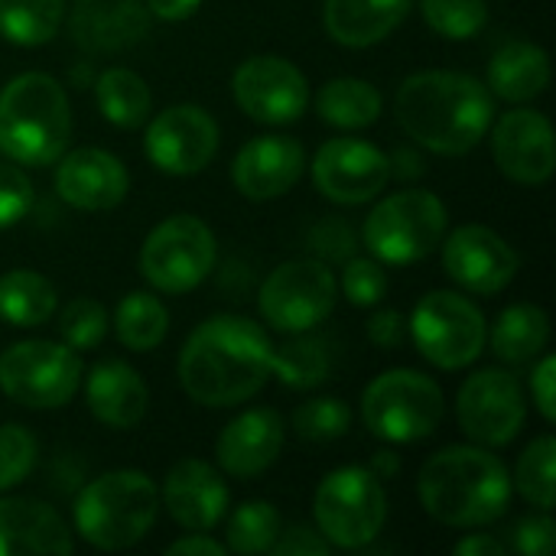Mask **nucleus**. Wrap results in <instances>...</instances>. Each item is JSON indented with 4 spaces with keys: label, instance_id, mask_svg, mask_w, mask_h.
Wrapping results in <instances>:
<instances>
[{
    "label": "nucleus",
    "instance_id": "13",
    "mask_svg": "<svg viewBox=\"0 0 556 556\" xmlns=\"http://www.w3.org/2000/svg\"><path fill=\"white\" fill-rule=\"evenodd\" d=\"M459 430L485 450L508 446L528 417L525 391L515 375L502 368H482L466 378L456 397Z\"/></svg>",
    "mask_w": 556,
    "mask_h": 556
},
{
    "label": "nucleus",
    "instance_id": "38",
    "mask_svg": "<svg viewBox=\"0 0 556 556\" xmlns=\"http://www.w3.org/2000/svg\"><path fill=\"white\" fill-rule=\"evenodd\" d=\"M59 336L75 352H91L108 336V309L91 296H75L62 306L59 316Z\"/></svg>",
    "mask_w": 556,
    "mask_h": 556
},
{
    "label": "nucleus",
    "instance_id": "14",
    "mask_svg": "<svg viewBox=\"0 0 556 556\" xmlns=\"http://www.w3.org/2000/svg\"><path fill=\"white\" fill-rule=\"evenodd\" d=\"M238 108L261 124H293L309 104L306 75L283 55H251L231 78Z\"/></svg>",
    "mask_w": 556,
    "mask_h": 556
},
{
    "label": "nucleus",
    "instance_id": "46",
    "mask_svg": "<svg viewBox=\"0 0 556 556\" xmlns=\"http://www.w3.org/2000/svg\"><path fill=\"white\" fill-rule=\"evenodd\" d=\"M404 332H407V326H404V316L397 309H378L368 319V339L375 345H381L384 352H394L404 342Z\"/></svg>",
    "mask_w": 556,
    "mask_h": 556
},
{
    "label": "nucleus",
    "instance_id": "40",
    "mask_svg": "<svg viewBox=\"0 0 556 556\" xmlns=\"http://www.w3.org/2000/svg\"><path fill=\"white\" fill-rule=\"evenodd\" d=\"M36 437L20 424L0 427V492H10L13 485L26 482L36 469Z\"/></svg>",
    "mask_w": 556,
    "mask_h": 556
},
{
    "label": "nucleus",
    "instance_id": "25",
    "mask_svg": "<svg viewBox=\"0 0 556 556\" xmlns=\"http://www.w3.org/2000/svg\"><path fill=\"white\" fill-rule=\"evenodd\" d=\"M88 410L111 430H130L147 414V384L127 362H98L85 384Z\"/></svg>",
    "mask_w": 556,
    "mask_h": 556
},
{
    "label": "nucleus",
    "instance_id": "15",
    "mask_svg": "<svg viewBox=\"0 0 556 556\" xmlns=\"http://www.w3.org/2000/svg\"><path fill=\"white\" fill-rule=\"evenodd\" d=\"M143 147L160 173L195 176L218 153V124L199 104H173L150 121Z\"/></svg>",
    "mask_w": 556,
    "mask_h": 556
},
{
    "label": "nucleus",
    "instance_id": "29",
    "mask_svg": "<svg viewBox=\"0 0 556 556\" xmlns=\"http://www.w3.org/2000/svg\"><path fill=\"white\" fill-rule=\"evenodd\" d=\"M55 287L36 270H10L0 277V319L16 329L42 326L55 316Z\"/></svg>",
    "mask_w": 556,
    "mask_h": 556
},
{
    "label": "nucleus",
    "instance_id": "32",
    "mask_svg": "<svg viewBox=\"0 0 556 556\" xmlns=\"http://www.w3.org/2000/svg\"><path fill=\"white\" fill-rule=\"evenodd\" d=\"M114 332L130 352H153L169 332V313L153 293H127L114 313Z\"/></svg>",
    "mask_w": 556,
    "mask_h": 556
},
{
    "label": "nucleus",
    "instance_id": "30",
    "mask_svg": "<svg viewBox=\"0 0 556 556\" xmlns=\"http://www.w3.org/2000/svg\"><path fill=\"white\" fill-rule=\"evenodd\" d=\"M94 98H98V111L104 114V121L121 130L140 127L153 104L147 81L130 68H104L94 81Z\"/></svg>",
    "mask_w": 556,
    "mask_h": 556
},
{
    "label": "nucleus",
    "instance_id": "33",
    "mask_svg": "<svg viewBox=\"0 0 556 556\" xmlns=\"http://www.w3.org/2000/svg\"><path fill=\"white\" fill-rule=\"evenodd\" d=\"M65 0H0V36L16 46H42L62 26Z\"/></svg>",
    "mask_w": 556,
    "mask_h": 556
},
{
    "label": "nucleus",
    "instance_id": "44",
    "mask_svg": "<svg viewBox=\"0 0 556 556\" xmlns=\"http://www.w3.org/2000/svg\"><path fill=\"white\" fill-rule=\"evenodd\" d=\"M515 547L525 556H551L554 554V521L547 518H528L515 531Z\"/></svg>",
    "mask_w": 556,
    "mask_h": 556
},
{
    "label": "nucleus",
    "instance_id": "2",
    "mask_svg": "<svg viewBox=\"0 0 556 556\" xmlns=\"http://www.w3.org/2000/svg\"><path fill=\"white\" fill-rule=\"evenodd\" d=\"M394 114L420 147L440 156H463L489 134L495 98L466 72L433 68L404 78L394 98Z\"/></svg>",
    "mask_w": 556,
    "mask_h": 556
},
{
    "label": "nucleus",
    "instance_id": "8",
    "mask_svg": "<svg viewBox=\"0 0 556 556\" xmlns=\"http://www.w3.org/2000/svg\"><path fill=\"white\" fill-rule=\"evenodd\" d=\"M319 534L342 551H365L388 518L381 479L365 466H342L329 472L313 498Z\"/></svg>",
    "mask_w": 556,
    "mask_h": 556
},
{
    "label": "nucleus",
    "instance_id": "5",
    "mask_svg": "<svg viewBox=\"0 0 556 556\" xmlns=\"http://www.w3.org/2000/svg\"><path fill=\"white\" fill-rule=\"evenodd\" d=\"M160 515V492L147 472H104L75 498V531L98 551H127L143 541Z\"/></svg>",
    "mask_w": 556,
    "mask_h": 556
},
{
    "label": "nucleus",
    "instance_id": "48",
    "mask_svg": "<svg viewBox=\"0 0 556 556\" xmlns=\"http://www.w3.org/2000/svg\"><path fill=\"white\" fill-rule=\"evenodd\" d=\"M202 0H147V10L150 16H160L166 23H179V20H189L195 10H199Z\"/></svg>",
    "mask_w": 556,
    "mask_h": 556
},
{
    "label": "nucleus",
    "instance_id": "37",
    "mask_svg": "<svg viewBox=\"0 0 556 556\" xmlns=\"http://www.w3.org/2000/svg\"><path fill=\"white\" fill-rule=\"evenodd\" d=\"M420 13L437 36L463 42V39H472L485 26L489 3L485 0H420Z\"/></svg>",
    "mask_w": 556,
    "mask_h": 556
},
{
    "label": "nucleus",
    "instance_id": "31",
    "mask_svg": "<svg viewBox=\"0 0 556 556\" xmlns=\"http://www.w3.org/2000/svg\"><path fill=\"white\" fill-rule=\"evenodd\" d=\"M316 111L332 127L358 130L381 117V91L362 78H332L323 85Z\"/></svg>",
    "mask_w": 556,
    "mask_h": 556
},
{
    "label": "nucleus",
    "instance_id": "45",
    "mask_svg": "<svg viewBox=\"0 0 556 556\" xmlns=\"http://www.w3.org/2000/svg\"><path fill=\"white\" fill-rule=\"evenodd\" d=\"M554 381H556V358L554 355H544V358H541V365H538V368H534V375H531V397H534V404H538V410H541V417H544L547 424H554L556 420Z\"/></svg>",
    "mask_w": 556,
    "mask_h": 556
},
{
    "label": "nucleus",
    "instance_id": "34",
    "mask_svg": "<svg viewBox=\"0 0 556 556\" xmlns=\"http://www.w3.org/2000/svg\"><path fill=\"white\" fill-rule=\"evenodd\" d=\"M556 440L554 437H541L534 440L521 459H518V472H515V485L518 492L541 511H554L556 495Z\"/></svg>",
    "mask_w": 556,
    "mask_h": 556
},
{
    "label": "nucleus",
    "instance_id": "26",
    "mask_svg": "<svg viewBox=\"0 0 556 556\" xmlns=\"http://www.w3.org/2000/svg\"><path fill=\"white\" fill-rule=\"evenodd\" d=\"M410 3L414 0H326L323 20L339 46L368 49L407 20Z\"/></svg>",
    "mask_w": 556,
    "mask_h": 556
},
{
    "label": "nucleus",
    "instance_id": "3",
    "mask_svg": "<svg viewBox=\"0 0 556 556\" xmlns=\"http://www.w3.org/2000/svg\"><path fill=\"white\" fill-rule=\"evenodd\" d=\"M420 505L446 528L498 521L511 502V476L485 446H446L427 459L417 479Z\"/></svg>",
    "mask_w": 556,
    "mask_h": 556
},
{
    "label": "nucleus",
    "instance_id": "7",
    "mask_svg": "<svg viewBox=\"0 0 556 556\" xmlns=\"http://www.w3.org/2000/svg\"><path fill=\"white\" fill-rule=\"evenodd\" d=\"M443 391L433 378L414 368H394L378 375L362 394L365 427L384 443L427 440L443 420Z\"/></svg>",
    "mask_w": 556,
    "mask_h": 556
},
{
    "label": "nucleus",
    "instance_id": "21",
    "mask_svg": "<svg viewBox=\"0 0 556 556\" xmlns=\"http://www.w3.org/2000/svg\"><path fill=\"white\" fill-rule=\"evenodd\" d=\"M306 169V153L293 137H254L231 166V179L244 199L267 202L287 195Z\"/></svg>",
    "mask_w": 556,
    "mask_h": 556
},
{
    "label": "nucleus",
    "instance_id": "43",
    "mask_svg": "<svg viewBox=\"0 0 556 556\" xmlns=\"http://www.w3.org/2000/svg\"><path fill=\"white\" fill-rule=\"evenodd\" d=\"M270 554H280V556H326L329 554V541L319 534V531H313V528H306V525H296V528H280V534H277V541H274V547H270Z\"/></svg>",
    "mask_w": 556,
    "mask_h": 556
},
{
    "label": "nucleus",
    "instance_id": "6",
    "mask_svg": "<svg viewBox=\"0 0 556 556\" xmlns=\"http://www.w3.org/2000/svg\"><path fill=\"white\" fill-rule=\"evenodd\" d=\"M446 238V205L427 189L381 199L365 218L362 241L381 264H417Z\"/></svg>",
    "mask_w": 556,
    "mask_h": 556
},
{
    "label": "nucleus",
    "instance_id": "11",
    "mask_svg": "<svg viewBox=\"0 0 556 556\" xmlns=\"http://www.w3.org/2000/svg\"><path fill=\"white\" fill-rule=\"evenodd\" d=\"M218 248L212 228L195 215L160 222L140 248V274L160 293H189L215 267Z\"/></svg>",
    "mask_w": 556,
    "mask_h": 556
},
{
    "label": "nucleus",
    "instance_id": "42",
    "mask_svg": "<svg viewBox=\"0 0 556 556\" xmlns=\"http://www.w3.org/2000/svg\"><path fill=\"white\" fill-rule=\"evenodd\" d=\"M33 182L20 166L0 160V231L13 228L33 208Z\"/></svg>",
    "mask_w": 556,
    "mask_h": 556
},
{
    "label": "nucleus",
    "instance_id": "18",
    "mask_svg": "<svg viewBox=\"0 0 556 556\" xmlns=\"http://www.w3.org/2000/svg\"><path fill=\"white\" fill-rule=\"evenodd\" d=\"M492 153L508 179L541 186L554 176V127L541 111L515 108L498 117L492 130Z\"/></svg>",
    "mask_w": 556,
    "mask_h": 556
},
{
    "label": "nucleus",
    "instance_id": "24",
    "mask_svg": "<svg viewBox=\"0 0 556 556\" xmlns=\"http://www.w3.org/2000/svg\"><path fill=\"white\" fill-rule=\"evenodd\" d=\"M150 29V10L140 0H78L72 36L81 49L117 52L140 42Z\"/></svg>",
    "mask_w": 556,
    "mask_h": 556
},
{
    "label": "nucleus",
    "instance_id": "16",
    "mask_svg": "<svg viewBox=\"0 0 556 556\" xmlns=\"http://www.w3.org/2000/svg\"><path fill=\"white\" fill-rule=\"evenodd\" d=\"M391 179V160L368 140L336 137L319 147L313 156L316 189L339 205L371 202Z\"/></svg>",
    "mask_w": 556,
    "mask_h": 556
},
{
    "label": "nucleus",
    "instance_id": "17",
    "mask_svg": "<svg viewBox=\"0 0 556 556\" xmlns=\"http://www.w3.org/2000/svg\"><path fill=\"white\" fill-rule=\"evenodd\" d=\"M440 244L446 277L479 296L502 293L521 267L518 251L485 225H463Z\"/></svg>",
    "mask_w": 556,
    "mask_h": 556
},
{
    "label": "nucleus",
    "instance_id": "22",
    "mask_svg": "<svg viewBox=\"0 0 556 556\" xmlns=\"http://www.w3.org/2000/svg\"><path fill=\"white\" fill-rule=\"evenodd\" d=\"M169 518L186 531H212L228 511V485L218 469L202 459H182L169 469L163 485Z\"/></svg>",
    "mask_w": 556,
    "mask_h": 556
},
{
    "label": "nucleus",
    "instance_id": "23",
    "mask_svg": "<svg viewBox=\"0 0 556 556\" xmlns=\"http://www.w3.org/2000/svg\"><path fill=\"white\" fill-rule=\"evenodd\" d=\"M62 515L36 498H0V556H72Z\"/></svg>",
    "mask_w": 556,
    "mask_h": 556
},
{
    "label": "nucleus",
    "instance_id": "39",
    "mask_svg": "<svg viewBox=\"0 0 556 556\" xmlns=\"http://www.w3.org/2000/svg\"><path fill=\"white\" fill-rule=\"evenodd\" d=\"M352 427V410L339 397H313L296 407L293 430L309 443H329L345 437Z\"/></svg>",
    "mask_w": 556,
    "mask_h": 556
},
{
    "label": "nucleus",
    "instance_id": "28",
    "mask_svg": "<svg viewBox=\"0 0 556 556\" xmlns=\"http://www.w3.org/2000/svg\"><path fill=\"white\" fill-rule=\"evenodd\" d=\"M551 342V316L534 303H515L498 313L492 329V352L508 365L534 362Z\"/></svg>",
    "mask_w": 556,
    "mask_h": 556
},
{
    "label": "nucleus",
    "instance_id": "47",
    "mask_svg": "<svg viewBox=\"0 0 556 556\" xmlns=\"http://www.w3.org/2000/svg\"><path fill=\"white\" fill-rule=\"evenodd\" d=\"M166 554L169 556H189V554L225 556L228 554V547H225V544H218V541H212V538H205V531H189V538H182V541L169 544V547H166Z\"/></svg>",
    "mask_w": 556,
    "mask_h": 556
},
{
    "label": "nucleus",
    "instance_id": "9",
    "mask_svg": "<svg viewBox=\"0 0 556 556\" xmlns=\"http://www.w3.org/2000/svg\"><path fill=\"white\" fill-rule=\"evenodd\" d=\"M81 384V358L65 342L29 339L0 355V391L29 410L65 407Z\"/></svg>",
    "mask_w": 556,
    "mask_h": 556
},
{
    "label": "nucleus",
    "instance_id": "1",
    "mask_svg": "<svg viewBox=\"0 0 556 556\" xmlns=\"http://www.w3.org/2000/svg\"><path fill=\"white\" fill-rule=\"evenodd\" d=\"M274 375L267 332L244 316H212L182 345L179 381L202 407H238Z\"/></svg>",
    "mask_w": 556,
    "mask_h": 556
},
{
    "label": "nucleus",
    "instance_id": "36",
    "mask_svg": "<svg viewBox=\"0 0 556 556\" xmlns=\"http://www.w3.org/2000/svg\"><path fill=\"white\" fill-rule=\"evenodd\" d=\"M274 375L287 388H316L329 378V355L316 339H296L283 349H274Z\"/></svg>",
    "mask_w": 556,
    "mask_h": 556
},
{
    "label": "nucleus",
    "instance_id": "27",
    "mask_svg": "<svg viewBox=\"0 0 556 556\" xmlns=\"http://www.w3.org/2000/svg\"><path fill=\"white\" fill-rule=\"evenodd\" d=\"M547 85H551V59L534 42L525 39L505 42L489 62V88L511 104L544 94Z\"/></svg>",
    "mask_w": 556,
    "mask_h": 556
},
{
    "label": "nucleus",
    "instance_id": "4",
    "mask_svg": "<svg viewBox=\"0 0 556 556\" xmlns=\"http://www.w3.org/2000/svg\"><path fill=\"white\" fill-rule=\"evenodd\" d=\"M72 134L65 88L46 72H23L0 91V153L20 166H49Z\"/></svg>",
    "mask_w": 556,
    "mask_h": 556
},
{
    "label": "nucleus",
    "instance_id": "35",
    "mask_svg": "<svg viewBox=\"0 0 556 556\" xmlns=\"http://www.w3.org/2000/svg\"><path fill=\"white\" fill-rule=\"evenodd\" d=\"M280 534V511L270 502H244L228 521L231 554H270Z\"/></svg>",
    "mask_w": 556,
    "mask_h": 556
},
{
    "label": "nucleus",
    "instance_id": "20",
    "mask_svg": "<svg viewBox=\"0 0 556 556\" xmlns=\"http://www.w3.org/2000/svg\"><path fill=\"white\" fill-rule=\"evenodd\" d=\"M287 427L283 417L270 407H254L238 414L215 443L218 466L235 479H257L264 476L283 453Z\"/></svg>",
    "mask_w": 556,
    "mask_h": 556
},
{
    "label": "nucleus",
    "instance_id": "19",
    "mask_svg": "<svg viewBox=\"0 0 556 556\" xmlns=\"http://www.w3.org/2000/svg\"><path fill=\"white\" fill-rule=\"evenodd\" d=\"M130 176L124 163L98 147H78L59 156L55 192L62 202L81 212H108L124 202Z\"/></svg>",
    "mask_w": 556,
    "mask_h": 556
},
{
    "label": "nucleus",
    "instance_id": "41",
    "mask_svg": "<svg viewBox=\"0 0 556 556\" xmlns=\"http://www.w3.org/2000/svg\"><path fill=\"white\" fill-rule=\"evenodd\" d=\"M342 290L355 306H375L388 293V274L375 257H352L342 270Z\"/></svg>",
    "mask_w": 556,
    "mask_h": 556
},
{
    "label": "nucleus",
    "instance_id": "10",
    "mask_svg": "<svg viewBox=\"0 0 556 556\" xmlns=\"http://www.w3.org/2000/svg\"><path fill=\"white\" fill-rule=\"evenodd\" d=\"M410 336L430 365L443 371L469 368L485 349V316L469 296L433 290L414 306Z\"/></svg>",
    "mask_w": 556,
    "mask_h": 556
},
{
    "label": "nucleus",
    "instance_id": "12",
    "mask_svg": "<svg viewBox=\"0 0 556 556\" xmlns=\"http://www.w3.org/2000/svg\"><path fill=\"white\" fill-rule=\"evenodd\" d=\"M339 287L323 261H287L261 287V316L277 332H309L336 306Z\"/></svg>",
    "mask_w": 556,
    "mask_h": 556
},
{
    "label": "nucleus",
    "instance_id": "49",
    "mask_svg": "<svg viewBox=\"0 0 556 556\" xmlns=\"http://www.w3.org/2000/svg\"><path fill=\"white\" fill-rule=\"evenodd\" d=\"M459 556H505V544L489 538V534H469L466 541L456 544Z\"/></svg>",
    "mask_w": 556,
    "mask_h": 556
},
{
    "label": "nucleus",
    "instance_id": "50",
    "mask_svg": "<svg viewBox=\"0 0 556 556\" xmlns=\"http://www.w3.org/2000/svg\"><path fill=\"white\" fill-rule=\"evenodd\" d=\"M401 469V463H397V456L394 453H375V459H371V472L378 476V479H391L394 472Z\"/></svg>",
    "mask_w": 556,
    "mask_h": 556
}]
</instances>
